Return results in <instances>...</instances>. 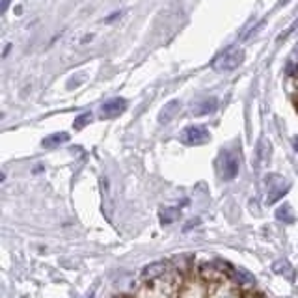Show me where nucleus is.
Returning <instances> with one entry per match:
<instances>
[{"label":"nucleus","instance_id":"f257e3e1","mask_svg":"<svg viewBox=\"0 0 298 298\" xmlns=\"http://www.w3.org/2000/svg\"><path fill=\"white\" fill-rule=\"evenodd\" d=\"M289 183L287 179H283L282 175L278 174H268L265 177V201L268 205L276 203L280 198L287 194Z\"/></svg>","mask_w":298,"mask_h":298},{"label":"nucleus","instance_id":"ddd939ff","mask_svg":"<svg viewBox=\"0 0 298 298\" xmlns=\"http://www.w3.org/2000/svg\"><path fill=\"white\" fill-rule=\"evenodd\" d=\"M90 121H92V114H90V112H84V114L78 116V118L75 119V129H82V127H86Z\"/></svg>","mask_w":298,"mask_h":298},{"label":"nucleus","instance_id":"6e6552de","mask_svg":"<svg viewBox=\"0 0 298 298\" xmlns=\"http://www.w3.org/2000/svg\"><path fill=\"white\" fill-rule=\"evenodd\" d=\"M216 106H218V101L214 97L203 99V101H200V103H198L194 109H192V114H194V116L211 114V112H214V110H216Z\"/></svg>","mask_w":298,"mask_h":298},{"label":"nucleus","instance_id":"dca6fc26","mask_svg":"<svg viewBox=\"0 0 298 298\" xmlns=\"http://www.w3.org/2000/svg\"><path fill=\"white\" fill-rule=\"evenodd\" d=\"M8 4H10V0H2V11L8 10Z\"/></svg>","mask_w":298,"mask_h":298},{"label":"nucleus","instance_id":"2eb2a0df","mask_svg":"<svg viewBox=\"0 0 298 298\" xmlns=\"http://www.w3.org/2000/svg\"><path fill=\"white\" fill-rule=\"evenodd\" d=\"M296 30H298V19H296V21L293 22V24H291V26L287 28V32H283L282 36H280V38H278V41H282V39H287L289 36H291V34H293V32H296Z\"/></svg>","mask_w":298,"mask_h":298},{"label":"nucleus","instance_id":"f03ea898","mask_svg":"<svg viewBox=\"0 0 298 298\" xmlns=\"http://www.w3.org/2000/svg\"><path fill=\"white\" fill-rule=\"evenodd\" d=\"M244 60V50L237 49V47H231V49L224 50L222 55H218L216 58L212 60V67L220 73H228V71L237 69L238 65L242 64Z\"/></svg>","mask_w":298,"mask_h":298},{"label":"nucleus","instance_id":"9b49d317","mask_svg":"<svg viewBox=\"0 0 298 298\" xmlns=\"http://www.w3.org/2000/svg\"><path fill=\"white\" fill-rule=\"evenodd\" d=\"M276 218L280 220V222H287V224L294 222V214H293V211H291V207H289V205L278 207Z\"/></svg>","mask_w":298,"mask_h":298},{"label":"nucleus","instance_id":"20e7f679","mask_svg":"<svg viewBox=\"0 0 298 298\" xmlns=\"http://www.w3.org/2000/svg\"><path fill=\"white\" fill-rule=\"evenodd\" d=\"M181 140L188 146H200V144H205V142L211 140V132L201 125H192V127H186L183 130Z\"/></svg>","mask_w":298,"mask_h":298},{"label":"nucleus","instance_id":"4468645a","mask_svg":"<svg viewBox=\"0 0 298 298\" xmlns=\"http://www.w3.org/2000/svg\"><path fill=\"white\" fill-rule=\"evenodd\" d=\"M274 270H276L278 274H285L283 270L291 272V266L287 265V261H278V263H274Z\"/></svg>","mask_w":298,"mask_h":298},{"label":"nucleus","instance_id":"423d86ee","mask_svg":"<svg viewBox=\"0 0 298 298\" xmlns=\"http://www.w3.org/2000/svg\"><path fill=\"white\" fill-rule=\"evenodd\" d=\"M268 158H270V144L265 138H259L257 149H255V168L263 170L268 164Z\"/></svg>","mask_w":298,"mask_h":298},{"label":"nucleus","instance_id":"1a4fd4ad","mask_svg":"<svg viewBox=\"0 0 298 298\" xmlns=\"http://www.w3.org/2000/svg\"><path fill=\"white\" fill-rule=\"evenodd\" d=\"M179 110H181V103H179V101H170V103L164 106L162 112H160V116H158L160 123H170V121L175 118V114H177Z\"/></svg>","mask_w":298,"mask_h":298},{"label":"nucleus","instance_id":"f3484780","mask_svg":"<svg viewBox=\"0 0 298 298\" xmlns=\"http://www.w3.org/2000/svg\"><path fill=\"white\" fill-rule=\"evenodd\" d=\"M294 151L298 153V136H296V138H294Z\"/></svg>","mask_w":298,"mask_h":298},{"label":"nucleus","instance_id":"9d476101","mask_svg":"<svg viewBox=\"0 0 298 298\" xmlns=\"http://www.w3.org/2000/svg\"><path fill=\"white\" fill-rule=\"evenodd\" d=\"M67 140H69V134H67V132H56V134L47 136L41 144H43V147H47V149H52V147H58L60 144H65Z\"/></svg>","mask_w":298,"mask_h":298},{"label":"nucleus","instance_id":"6ab92c4d","mask_svg":"<svg viewBox=\"0 0 298 298\" xmlns=\"http://www.w3.org/2000/svg\"><path fill=\"white\" fill-rule=\"evenodd\" d=\"M116 298H129V296H116Z\"/></svg>","mask_w":298,"mask_h":298},{"label":"nucleus","instance_id":"a211bd4d","mask_svg":"<svg viewBox=\"0 0 298 298\" xmlns=\"http://www.w3.org/2000/svg\"><path fill=\"white\" fill-rule=\"evenodd\" d=\"M86 298H93V294H88V296Z\"/></svg>","mask_w":298,"mask_h":298},{"label":"nucleus","instance_id":"39448f33","mask_svg":"<svg viewBox=\"0 0 298 298\" xmlns=\"http://www.w3.org/2000/svg\"><path fill=\"white\" fill-rule=\"evenodd\" d=\"M125 109H127L125 99H119V97L109 99V101L101 106V116H103V118H116V116L121 114Z\"/></svg>","mask_w":298,"mask_h":298},{"label":"nucleus","instance_id":"f8f14e48","mask_svg":"<svg viewBox=\"0 0 298 298\" xmlns=\"http://www.w3.org/2000/svg\"><path fill=\"white\" fill-rule=\"evenodd\" d=\"M179 218V209L175 207H168V209H162L160 212V222L162 224H172Z\"/></svg>","mask_w":298,"mask_h":298},{"label":"nucleus","instance_id":"0eeeda50","mask_svg":"<svg viewBox=\"0 0 298 298\" xmlns=\"http://www.w3.org/2000/svg\"><path fill=\"white\" fill-rule=\"evenodd\" d=\"M168 270V265L166 263H153V265L146 266L144 272H142V278L146 280V282H153V280H158V278H162Z\"/></svg>","mask_w":298,"mask_h":298},{"label":"nucleus","instance_id":"7ed1b4c3","mask_svg":"<svg viewBox=\"0 0 298 298\" xmlns=\"http://www.w3.org/2000/svg\"><path fill=\"white\" fill-rule=\"evenodd\" d=\"M218 166H220V177L224 181H231L237 177L238 170H240L238 155L233 151H222V155L218 158Z\"/></svg>","mask_w":298,"mask_h":298}]
</instances>
